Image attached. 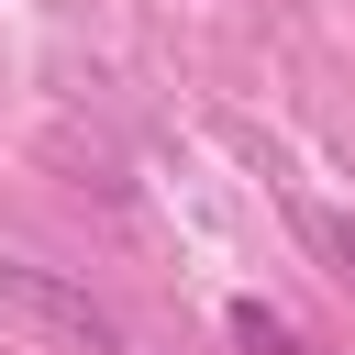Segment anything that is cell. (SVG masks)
<instances>
[{"label": "cell", "mask_w": 355, "mask_h": 355, "mask_svg": "<svg viewBox=\"0 0 355 355\" xmlns=\"http://www.w3.org/2000/svg\"><path fill=\"white\" fill-rule=\"evenodd\" d=\"M233 333H244V344H255V355H300V344H288V322H266V311H255V300H233Z\"/></svg>", "instance_id": "obj_1"}]
</instances>
